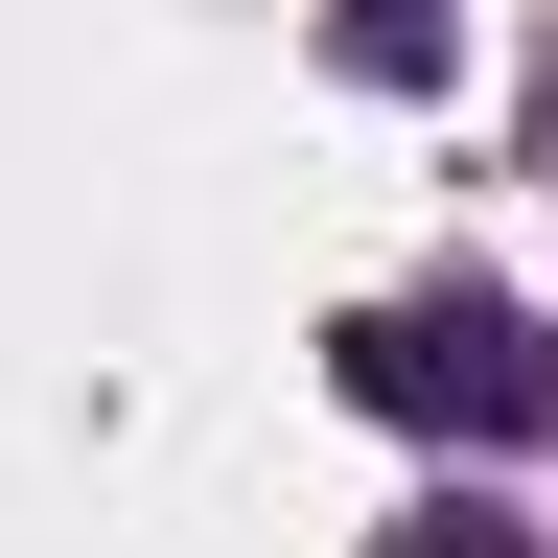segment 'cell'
Returning a JSON list of instances; mask_svg holds the SVG:
<instances>
[{
    "label": "cell",
    "instance_id": "cell-1",
    "mask_svg": "<svg viewBox=\"0 0 558 558\" xmlns=\"http://www.w3.org/2000/svg\"><path fill=\"white\" fill-rule=\"evenodd\" d=\"M349 396H373V418H442V442H535V418H558V373H535L512 303H373V326H349Z\"/></svg>",
    "mask_w": 558,
    "mask_h": 558
},
{
    "label": "cell",
    "instance_id": "cell-2",
    "mask_svg": "<svg viewBox=\"0 0 558 558\" xmlns=\"http://www.w3.org/2000/svg\"><path fill=\"white\" fill-rule=\"evenodd\" d=\"M396 558H535V535H396Z\"/></svg>",
    "mask_w": 558,
    "mask_h": 558
}]
</instances>
